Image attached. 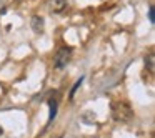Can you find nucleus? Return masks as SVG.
Listing matches in <instances>:
<instances>
[{
	"mask_svg": "<svg viewBox=\"0 0 155 138\" xmlns=\"http://www.w3.org/2000/svg\"><path fill=\"white\" fill-rule=\"evenodd\" d=\"M84 82V78H80V80H77V83L74 85V88H72V91H70V98H74V93H75V90H77L78 87H80V83Z\"/></svg>",
	"mask_w": 155,
	"mask_h": 138,
	"instance_id": "obj_6",
	"label": "nucleus"
},
{
	"mask_svg": "<svg viewBox=\"0 0 155 138\" xmlns=\"http://www.w3.org/2000/svg\"><path fill=\"white\" fill-rule=\"evenodd\" d=\"M148 18H150V22H152V24H155V18H153V7H150V8H148Z\"/></svg>",
	"mask_w": 155,
	"mask_h": 138,
	"instance_id": "obj_8",
	"label": "nucleus"
},
{
	"mask_svg": "<svg viewBox=\"0 0 155 138\" xmlns=\"http://www.w3.org/2000/svg\"><path fill=\"white\" fill-rule=\"evenodd\" d=\"M70 58H72V48H68V47H62L60 50L57 52L55 58H54V65H55V68H58V70L65 68V67H67V63L70 62Z\"/></svg>",
	"mask_w": 155,
	"mask_h": 138,
	"instance_id": "obj_2",
	"label": "nucleus"
},
{
	"mask_svg": "<svg viewBox=\"0 0 155 138\" xmlns=\"http://www.w3.org/2000/svg\"><path fill=\"white\" fill-rule=\"evenodd\" d=\"M48 107H50V121H54L55 115H57V100L50 98V100H48ZM50 121H48V123H50Z\"/></svg>",
	"mask_w": 155,
	"mask_h": 138,
	"instance_id": "obj_5",
	"label": "nucleus"
},
{
	"mask_svg": "<svg viewBox=\"0 0 155 138\" xmlns=\"http://www.w3.org/2000/svg\"><path fill=\"white\" fill-rule=\"evenodd\" d=\"M148 68L150 72H153V55H148Z\"/></svg>",
	"mask_w": 155,
	"mask_h": 138,
	"instance_id": "obj_7",
	"label": "nucleus"
},
{
	"mask_svg": "<svg viewBox=\"0 0 155 138\" xmlns=\"http://www.w3.org/2000/svg\"><path fill=\"white\" fill-rule=\"evenodd\" d=\"M2 133H4V130H2V127H0V136H2Z\"/></svg>",
	"mask_w": 155,
	"mask_h": 138,
	"instance_id": "obj_9",
	"label": "nucleus"
},
{
	"mask_svg": "<svg viewBox=\"0 0 155 138\" xmlns=\"http://www.w3.org/2000/svg\"><path fill=\"white\" fill-rule=\"evenodd\" d=\"M32 28H34L35 34H42V32H44V18L35 15V17L32 18Z\"/></svg>",
	"mask_w": 155,
	"mask_h": 138,
	"instance_id": "obj_4",
	"label": "nucleus"
},
{
	"mask_svg": "<svg viewBox=\"0 0 155 138\" xmlns=\"http://www.w3.org/2000/svg\"><path fill=\"white\" fill-rule=\"evenodd\" d=\"M48 2V7H50V10L54 12H62L65 8V0H47Z\"/></svg>",
	"mask_w": 155,
	"mask_h": 138,
	"instance_id": "obj_3",
	"label": "nucleus"
},
{
	"mask_svg": "<svg viewBox=\"0 0 155 138\" xmlns=\"http://www.w3.org/2000/svg\"><path fill=\"white\" fill-rule=\"evenodd\" d=\"M112 117L115 118L117 121H128L132 118V110L127 103H122V101H117V103L112 105Z\"/></svg>",
	"mask_w": 155,
	"mask_h": 138,
	"instance_id": "obj_1",
	"label": "nucleus"
}]
</instances>
